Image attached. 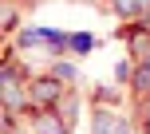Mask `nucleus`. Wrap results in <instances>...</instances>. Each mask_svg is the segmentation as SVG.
Returning a JSON list of instances; mask_svg holds the SVG:
<instances>
[{
    "label": "nucleus",
    "mask_w": 150,
    "mask_h": 134,
    "mask_svg": "<svg viewBox=\"0 0 150 134\" xmlns=\"http://www.w3.org/2000/svg\"><path fill=\"white\" fill-rule=\"evenodd\" d=\"M55 91H59V87H55L52 79H40V83H36V99H40V103H52Z\"/></svg>",
    "instance_id": "obj_1"
},
{
    "label": "nucleus",
    "mask_w": 150,
    "mask_h": 134,
    "mask_svg": "<svg viewBox=\"0 0 150 134\" xmlns=\"http://www.w3.org/2000/svg\"><path fill=\"white\" fill-rule=\"evenodd\" d=\"M4 99H8V106H16V103H20V91H16V79H12V71L4 75Z\"/></svg>",
    "instance_id": "obj_2"
},
{
    "label": "nucleus",
    "mask_w": 150,
    "mask_h": 134,
    "mask_svg": "<svg viewBox=\"0 0 150 134\" xmlns=\"http://www.w3.org/2000/svg\"><path fill=\"white\" fill-rule=\"evenodd\" d=\"M146 130H150V122H146Z\"/></svg>",
    "instance_id": "obj_8"
},
{
    "label": "nucleus",
    "mask_w": 150,
    "mask_h": 134,
    "mask_svg": "<svg viewBox=\"0 0 150 134\" xmlns=\"http://www.w3.org/2000/svg\"><path fill=\"white\" fill-rule=\"evenodd\" d=\"M71 47H75V51H87V47H91V36H71Z\"/></svg>",
    "instance_id": "obj_4"
},
{
    "label": "nucleus",
    "mask_w": 150,
    "mask_h": 134,
    "mask_svg": "<svg viewBox=\"0 0 150 134\" xmlns=\"http://www.w3.org/2000/svg\"><path fill=\"white\" fill-rule=\"evenodd\" d=\"M119 4V12H134V0H115Z\"/></svg>",
    "instance_id": "obj_6"
},
{
    "label": "nucleus",
    "mask_w": 150,
    "mask_h": 134,
    "mask_svg": "<svg viewBox=\"0 0 150 134\" xmlns=\"http://www.w3.org/2000/svg\"><path fill=\"white\" fill-rule=\"evenodd\" d=\"M134 87H138V91H150V67H146V71H138V79H134Z\"/></svg>",
    "instance_id": "obj_5"
},
{
    "label": "nucleus",
    "mask_w": 150,
    "mask_h": 134,
    "mask_svg": "<svg viewBox=\"0 0 150 134\" xmlns=\"http://www.w3.org/2000/svg\"><path fill=\"white\" fill-rule=\"evenodd\" d=\"M146 67H150V55H146Z\"/></svg>",
    "instance_id": "obj_7"
},
{
    "label": "nucleus",
    "mask_w": 150,
    "mask_h": 134,
    "mask_svg": "<svg viewBox=\"0 0 150 134\" xmlns=\"http://www.w3.org/2000/svg\"><path fill=\"white\" fill-rule=\"evenodd\" d=\"M40 134H59V122L44 114V118H40Z\"/></svg>",
    "instance_id": "obj_3"
}]
</instances>
